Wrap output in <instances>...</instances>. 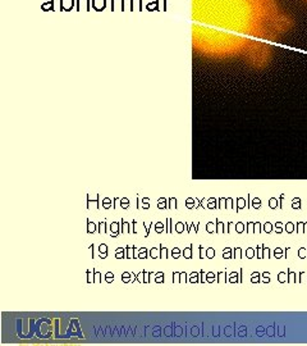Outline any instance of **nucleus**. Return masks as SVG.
<instances>
[{
	"label": "nucleus",
	"instance_id": "obj_1",
	"mask_svg": "<svg viewBox=\"0 0 307 346\" xmlns=\"http://www.w3.org/2000/svg\"><path fill=\"white\" fill-rule=\"evenodd\" d=\"M248 63L255 68H262L269 63L270 49L269 45L261 41H252L247 49Z\"/></svg>",
	"mask_w": 307,
	"mask_h": 346
},
{
	"label": "nucleus",
	"instance_id": "obj_2",
	"mask_svg": "<svg viewBox=\"0 0 307 346\" xmlns=\"http://www.w3.org/2000/svg\"><path fill=\"white\" fill-rule=\"evenodd\" d=\"M121 223H116V222H113L110 224V231H111V236L113 237H116L119 234H121Z\"/></svg>",
	"mask_w": 307,
	"mask_h": 346
},
{
	"label": "nucleus",
	"instance_id": "obj_3",
	"mask_svg": "<svg viewBox=\"0 0 307 346\" xmlns=\"http://www.w3.org/2000/svg\"><path fill=\"white\" fill-rule=\"evenodd\" d=\"M136 251V246H125V254H127V259H133V258H137L135 255Z\"/></svg>",
	"mask_w": 307,
	"mask_h": 346
},
{
	"label": "nucleus",
	"instance_id": "obj_4",
	"mask_svg": "<svg viewBox=\"0 0 307 346\" xmlns=\"http://www.w3.org/2000/svg\"><path fill=\"white\" fill-rule=\"evenodd\" d=\"M192 253H193V245H189L188 248H186L182 251V254L184 255L186 259H192V258H193V254Z\"/></svg>",
	"mask_w": 307,
	"mask_h": 346
},
{
	"label": "nucleus",
	"instance_id": "obj_5",
	"mask_svg": "<svg viewBox=\"0 0 307 346\" xmlns=\"http://www.w3.org/2000/svg\"><path fill=\"white\" fill-rule=\"evenodd\" d=\"M99 251H100L101 259H105V258L108 256V246L105 245V243H101V245L99 246Z\"/></svg>",
	"mask_w": 307,
	"mask_h": 346
},
{
	"label": "nucleus",
	"instance_id": "obj_6",
	"mask_svg": "<svg viewBox=\"0 0 307 346\" xmlns=\"http://www.w3.org/2000/svg\"><path fill=\"white\" fill-rule=\"evenodd\" d=\"M127 254H125V248H118L115 250V258L116 259H123V258H125Z\"/></svg>",
	"mask_w": 307,
	"mask_h": 346
},
{
	"label": "nucleus",
	"instance_id": "obj_7",
	"mask_svg": "<svg viewBox=\"0 0 307 346\" xmlns=\"http://www.w3.org/2000/svg\"><path fill=\"white\" fill-rule=\"evenodd\" d=\"M200 272H192L191 274H189V282L191 283H197V282H200Z\"/></svg>",
	"mask_w": 307,
	"mask_h": 346
},
{
	"label": "nucleus",
	"instance_id": "obj_8",
	"mask_svg": "<svg viewBox=\"0 0 307 346\" xmlns=\"http://www.w3.org/2000/svg\"><path fill=\"white\" fill-rule=\"evenodd\" d=\"M155 282L156 283H164L165 282V273L164 272H157L156 274H155Z\"/></svg>",
	"mask_w": 307,
	"mask_h": 346
},
{
	"label": "nucleus",
	"instance_id": "obj_9",
	"mask_svg": "<svg viewBox=\"0 0 307 346\" xmlns=\"http://www.w3.org/2000/svg\"><path fill=\"white\" fill-rule=\"evenodd\" d=\"M97 227H99L97 232H99V234H100V235H102V234H106V222H105V221H101V222H99Z\"/></svg>",
	"mask_w": 307,
	"mask_h": 346
},
{
	"label": "nucleus",
	"instance_id": "obj_10",
	"mask_svg": "<svg viewBox=\"0 0 307 346\" xmlns=\"http://www.w3.org/2000/svg\"><path fill=\"white\" fill-rule=\"evenodd\" d=\"M215 223H216V234H225V227H224V223H221L219 219L215 221Z\"/></svg>",
	"mask_w": 307,
	"mask_h": 346
},
{
	"label": "nucleus",
	"instance_id": "obj_11",
	"mask_svg": "<svg viewBox=\"0 0 307 346\" xmlns=\"http://www.w3.org/2000/svg\"><path fill=\"white\" fill-rule=\"evenodd\" d=\"M149 251H147V249L145 248H141L140 250H138V255H137V258H140V259H146V258H149V254H147Z\"/></svg>",
	"mask_w": 307,
	"mask_h": 346
},
{
	"label": "nucleus",
	"instance_id": "obj_12",
	"mask_svg": "<svg viewBox=\"0 0 307 346\" xmlns=\"http://www.w3.org/2000/svg\"><path fill=\"white\" fill-rule=\"evenodd\" d=\"M122 281L124 283H128V282L132 281V273L130 272H123L122 273Z\"/></svg>",
	"mask_w": 307,
	"mask_h": 346
},
{
	"label": "nucleus",
	"instance_id": "obj_13",
	"mask_svg": "<svg viewBox=\"0 0 307 346\" xmlns=\"http://www.w3.org/2000/svg\"><path fill=\"white\" fill-rule=\"evenodd\" d=\"M184 226L186 223H183V222H177V224L174 226V229L177 234H183L184 232Z\"/></svg>",
	"mask_w": 307,
	"mask_h": 346
},
{
	"label": "nucleus",
	"instance_id": "obj_14",
	"mask_svg": "<svg viewBox=\"0 0 307 346\" xmlns=\"http://www.w3.org/2000/svg\"><path fill=\"white\" fill-rule=\"evenodd\" d=\"M157 208L159 209H167L168 208V203L164 197H159L157 199Z\"/></svg>",
	"mask_w": 307,
	"mask_h": 346
},
{
	"label": "nucleus",
	"instance_id": "obj_15",
	"mask_svg": "<svg viewBox=\"0 0 307 346\" xmlns=\"http://www.w3.org/2000/svg\"><path fill=\"white\" fill-rule=\"evenodd\" d=\"M95 231H96V224L87 219V234H94Z\"/></svg>",
	"mask_w": 307,
	"mask_h": 346
},
{
	"label": "nucleus",
	"instance_id": "obj_16",
	"mask_svg": "<svg viewBox=\"0 0 307 346\" xmlns=\"http://www.w3.org/2000/svg\"><path fill=\"white\" fill-rule=\"evenodd\" d=\"M149 256L152 258V259H154V258H160V248H159V249L157 248H152V249L150 250Z\"/></svg>",
	"mask_w": 307,
	"mask_h": 346
},
{
	"label": "nucleus",
	"instance_id": "obj_17",
	"mask_svg": "<svg viewBox=\"0 0 307 346\" xmlns=\"http://www.w3.org/2000/svg\"><path fill=\"white\" fill-rule=\"evenodd\" d=\"M206 208L207 209H218V205H216V200L214 199V197H211V199H209V201H207V205H206Z\"/></svg>",
	"mask_w": 307,
	"mask_h": 346
},
{
	"label": "nucleus",
	"instance_id": "obj_18",
	"mask_svg": "<svg viewBox=\"0 0 307 346\" xmlns=\"http://www.w3.org/2000/svg\"><path fill=\"white\" fill-rule=\"evenodd\" d=\"M111 205H114V200L109 199V197H105V199L102 200V206H104L105 209H109Z\"/></svg>",
	"mask_w": 307,
	"mask_h": 346
},
{
	"label": "nucleus",
	"instance_id": "obj_19",
	"mask_svg": "<svg viewBox=\"0 0 307 346\" xmlns=\"http://www.w3.org/2000/svg\"><path fill=\"white\" fill-rule=\"evenodd\" d=\"M168 208L169 209H177V199L175 197H170L168 200Z\"/></svg>",
	"mask_w": 307,
	"mask_h": 346
},
{
	"label": "nucleus",
	"instance_id": "obj_20",
	"mask_svg": "<svg viewBox=\"0 0 307 346\" xmlns=\"http://www.w3.org/2000/svg\"><path fill=\"white\" fill-rule=\"evenodd\" d=\"M154 228H155V231H156L157 234H161V232H164V223L163 222H156L155 226H154Z\"/></svg>",
	"mask_w": 307,
	"mask_h": 346
},
{
	"label": "nucleus",
	"instance_id": "obj_21",
	"mask_svg": "<svg viewBox=\"0 0 307 346\" xmlns=\"http://www.w3.org/2000/svg\"><path fill=\"white\" fill-rule=\"evenodd\" d=\"M195 201H196V199H193V197H188V199L186 200V206L188 208V209H192V208H196V205H195Z\"/></svg>",
	"mask_w": 307,
	"mask_h": 346
},
{
	"label": "nucleus",
	"instance_id": "obj_22",
	"mask_svg": "<svg viewBox=\"0 0 307 346\" xmlns=\"http://www.w3.org/2000/svg\"><path fill=\"white\" fill-rule=\"evenodd\" d=\"M206 231L209 232V234H214V232H216V226H215L213 222H209V223L206 224Z\"/></svg>",
	"mask_w": 307,
	"mask_h": 346
},
{
	"label": "nucleus",
	"instance_id": "obj_23",
	"mask_svg": "<svg viewBox=\"0 0 307 346\" xmlns=\"http://www.w3.org/2000/svg\"><path fill=\"white\" fill-rule=\"evenodd\" d=\"M160 258L161 259H167L168 256V249L165 248L164 245H160Z\"/></svg>",
	"mask_w": 307,
	"mask_h": 346
},
{
	"label": "nucleus",
	"instance_id": "obj_24",
	"mask_svg": "<svg viewBox=\"0 0 307 346\" xmlns=\"http://www.w3.org/2000/svg\"><path fill=\"white\" fill-rule=\"evenodd\" d=\"M278 281L281 282V283H284V282H288V274L284 273V272H280V273L278 274Z\"/></svg>",
	"mask_w": 307,
	"mask_h": 346
},
{
	"label": "nucleus",
	"instance_id": "obj_25",
	"mask_svg": "<svg viewBox=\"0 0 307 346\" xmlns=\"http://www.w3.org/2000/svg\"><path fill=\"white\" fill-rule=\"evenodd\" d=\"M113 281H114V273H113V272H106V273H105V282L111 283Z\"/></svg>",
	"mask_w": 307,
	"mask_h": 346
},
{
	"label": "nucleus",
	"instance_id": "obj_26",
	"mask_svg": "<svg viewBox=\"0 0 307 346\" xmlns=\"http://www.w3.org/2000/svg\"><path fill=\"white\" fill-rule=\"evenodd\" d=\"M260 276L261 274L259 273V272H253V273L251 274V282L252 283H257V282H260Z\"/></svg>",
	"mask_w": 307,
	"mask_h": 346
},
{
	"label": "nucleus",
	"instance_id": "obj_27",
	"mask_svg": "<svg viewBox=\"0 0 307 346\" xmlns=\"http://www.w3.org/2000/svg\"><path fill=\"white\" fill-rule=\"evenodd\" d=\"M237 204H238V206H237V209L235 210H239V209H243V208L246 206V200L245 199H242V197H238L237 199Z\"/></svg>",
	"mask_w": 307,
	"mask_h": 346
},
{
	"label": "nucleus",
	"instance_id": "obj_28",
	"mask_svg": "<svg viewBox=\"0 0 307 346\" xmlns=\"http://www.w3.org/2000/svg\"><path fill=\"white\" fill-rule=\"evenodd\" d=\"M215 281V273L214 272H207L206 273V282H209V283H213Z\"/></svg>",
	"mask_w": 307,
	"mask_h": 346
},
{
	"label": "nucleus",
	"instance_id": "obj_29",
	"mask_svg": "<svg viewBox=\"0 0 307 346\" xmlns=\"http://www.w3.org/2000/svg\"><path fill=\"white\" fill-rule=\"evenodd\" d=\"M205 253H206V258H209V259H213V258L215 256V249L214 248H207Z\"/></svg>",
	"mask_w": 307,
	"mask_h": 346
},
{
	"label": "nucleus",
	"instance_id": "obj_30",
	"mask_svg": "<svg viewBox=\"0 0 307 346\" xmlns=\"http://www.w3.org/2000/svg\"><path fill=\"white\" fill-rule=\"evenodd\" d=\"M269 205H270V208H273V209L279 208V201L275 199V197H271V199L269 200Z\"/></svg>",
	"mask_w": 307,
	"mask_h": 346
},
{
	"label": "nucleus",
	"instance_id": "obj_31",
	"mask_svg": "<svg viewBox=\"0 0 307 346\" xmlns=\"http://www.w3.org/2000/svg\"><path fill=\"white\" fill-rule=\"evenodd\" d=\"M246 231L248 232V234H255V223H253V222H248Z\"/></svg>",
	"mask_w": 307,
	"mask_h": 346
},
{
	"label": "nucleus",
	"instance_id": "obj_32",
	"mask_svg": "<svg viewBox=\"0 0 307 346\" xmlns=\"http://www.w3.org/2000/svg\"><path fill=\"white\" fill-rule=\"evenodd\" d=\"M92 273H94V277H95V282H97V283H101L102 282V278H101V273H99L95 269H92Z\"/></svg>",
	"mask_w": 307,
	"mask_h": 346
},
{
	"label": "nucleus",
	"instance_id": "obj_33",
	"mask_svg": "<svg viewBox=\"0 0 307 346\" xmlns=\"http://www.w3.org/2000/svg\"><path fill=\"white\" fill-rule=\"evenodd\" d=\"M177 282L181 283V272H174L173 273V283H177Z\"/></svg>",
	"mask_w": 307,
	"mask_h": 346
},
{
	"label": "nucleus",
	"instance_id": "obj_34",
	"mask_svg": "<svg viewBox=\"0 0 307 346\" xmlns=\"http://www.w3.org/2000/svg\"><path fill=\"white\" fill-rule=\"evenodd\" d=\"M262 231L267 232V234H269V232H271V231H273V224H271L270 222H266V223L262 226Z\"/></svg>",
	"mask_w": 307,
	"mask_h": 346
},
{
	"label": "nucleus",
	"instance_id": "obj_35",
	"mask_svg": "<svg viewBox=\"0 0 307 346\" xmlns=\"http://www.w3.org/2000/svg\"><path fill=\"white\" fill-rule=\"evenodd\" d=\"M230 248H225L223 250V258L224 259H229V258H233V255H230Z\"/></svg>",
	"mask_w": 307,
	"mask_h": 346
},
{
	"label": "nucleus",
	"instance_id": "obj_36",
	"mask_svg": "<svg viewBox=\"0 0 307 346\" xmlns=\"http://www.w3.org/2000/svg\"><path fill=\"white\" fill-rule=\"evenodd\" d=\"M245 228L246 227H245V224H243L242 222H238V223L235 224V231H237L238 234H242V232L245 231Z\"/></svg>",
	"mask_w": 307,
	"mask_h": 346
},
{
	"label": "nucleus",
	"instance_id": "obj_37",
	"mask_svg": "<svg viewBox=\"0 0 307 346\" xmlns=\"http://www.w3.org/2000/svg\"><path fill=\"white\" fill-rule=\"evenodd\" d=\"M229 282H232V283H234V282H239V278H238V273H237V272H233V273L230 274Z\"/></svg>",
	"mask_w": 307,
	"mask_h": 346
},
{
	"label": "nucleus",
	"instance_id": "obj_38",
	"mask_svg": "<svg viewBox=\"0 0 307 346\" xmlns=\"http://www.w3.org/2000/svg\"><path fill=\"white\" fill-rule=\"evenodd\" d=\"M246 255H247L248 259H252V258L255 256V249H253V248H248V249L246 250Z\"/></svg>",
	"mask_w": 307,
	"mask_h": 346
},
{
	"label": "nucleus",
	"instance_id": "obj_39",
	"mask_svg": "<svg viewBox=\"0 0 307 346\" xmlns=\"http://www.w3.org/2000/svg\"><path fill=\"white\" fill-rule=\"evenodd\" d=\"M172 256L174 258V259H178V258L181 256V250H179V248H174L172 250Z\"/></svg>",
	"mask_w": 307,
	"mask_h": 346
},
{
	"label": "nucleus",
	"instance_id": "obj_40",
	"mask_svg": "<svg viewBox=\"0 0 307 346\" xmlns=\"http://www.w3.org/2000/svg\"><path fill=\"white\" fill-rule=\"evenodd\" d=\"M285 231H287L288 234H292V232L294 231V224L292 223V222H288V223L285 224Z\"/></svg>",
	"mask_w": 307,
	"mask_h": 346
},
{
	"label": "nucleus",
	"instance_id": "obj_41",
	"mask_svg": "<svg viewBox=\"0 0 307 346\" xmlns=\"http://www.w3.org/2000/svg\"><path fill=\"white\" fill-rule=\"evenodd\" d=\"M121 206L124 208V209H127V208L129 206V200L127 199V197H122L121 199Z\"/></svg>",
	"mask_w": 307,
	"mask_h": 346
},
{
	"label": "nucleus",
	"instance_id": "obj_42",
	"mask_svg": "<svg viewBox=\"0 0 307 346\" xmlns=\"http://www.w3.org/2000/svg\"><path fill=\"white\" fill-rule=\"evenodd\" d=\"M233 258H242V249L241 248H235L234 249V254H233Z\"/></svg>",
	"mask_w": 307,
	"mask_h": 346
},
{
	"label": "nucleus",
	"instance_id": "obj_43",
	"mask_svg": "<svg viewBox=\"0 0 307 346\" xmlns=\"http://www.w3.org/2000/svg\"><path fill=\"white\" fill-rule=\"evenodd\" d=\"M94 282H95L94 273L91 274V271H87V283H94Z\"/></svg>",
	"mask_w": 307,
	"mask_h": 346
},
{
	"label": "nucleus",
	"instance_id": "obj_44",
	"mask_svg": "<svg viewBox=\"0 0 307 346\" xmlns=\"http://www.w3.org/2000/svg\"><path fill=\"white\" fill-rule=\"evenodd\" d=\"M294 277H296V273L288 271V282H297V280H296Z\"/></svg>",
	"mask_w": 307,
	"mask_h": 346
},
{
	"label": "nucleus",
	"instance_id": "obj_45",
	"mask_svg": "<svg viewBox=\"0 0 307 346\" xmlns=\"http://www.w3.org/2000/svg\"><path fill=\"white\" fill-rule=\"evenodd\" d=\"M260 204H261V200L259 199V197H255V199L252 200V206L256 208V209H259L260 208Z\"/></svg>",
	"mask_w": 307,
	"mask_h": 346
},
{
	"label": "nucleus",
	"instance_id": "obj_46",
	"mask_svg": "<svg viewBox=\"0 0 307 346\" xmlns=\"http://www.w3.org/2000/svg\"><path fill=\"white\" fill-rule=\"evenodd\" d=\"M149 197H143L142 199V208L143 209H149L150 208V204H149Z\"/></svg>",
	"mask_w": 307,
	"mask_h": 346
},
{
	"label": "nucleus",
	"instance_id": "obj_47",
	"mask_svg": "<svg viewBox=\"0 0 307 346\" xmlns=\"http://www.w3.org/2000/svg\"><path fill=\"white\" fill-rule=\"evenodd\" d=\"M262 281L265 282V283H269V282H270V273H269V272H265V273H262Z\"/></svg>",
	"mask_w": 307,
	"mask_h": 346
},
{
	"label": "nucleus",
	"instance_id": "obj_48",
	"mask_svg": "<svg viewBox=\"0 0 307 346\" xmlns=\"http://www.w3.org/2000/svg\"><path fill=\"white\" fill-rule=\"evenodd\" d=\"M262 250H264L262 256H264V258H270V249H269V248H266V246H262Z\"/></svg>",
	"mask_w": 307,
	"mask_h": 346
},
{
	"label": "nucleus",
	"instance_id": "obj_49",
	"mask_svg": "<svg viewBox=\"0 0 307 346\" xmlns=\"http://www.w3.org/2000/svg\"><path fill=\"white\" fill-rule=\"evenodd\" d=\"M261 231H262V226H261L260 222H256L255 223V234H261Z\"/></svg>",
	"mask_w": 307,
	"mask_h": 346
},
{
	"label": "nucleus",
	"instance_id": "obj_50",
	"mask_svg": "<svg viewBox=\"0 0 307 346\" xmlns=\"http://www.w3.org/2000/svg\"><path fill=\"white\" fill-rule=\"evenodd\" d=\"M298 254H299V258H306L307 256V249H305V248H301L299 249V251H298Z\"/></svg>",
	"mask_w": 307,
	"mask_h": 346
},
{
	"label": "nucleus",
	"instance_id": "obj_51",
	"mask_svg": "<svg viewBox=\"0 0 307 346\" xmlns=\"http://www.w3.org/2000/svg\"><path fill=\"white\" fill-rule=\"evenodd\" d=\"M281 226H283V224H281L280 222H277V223H275V231H277L278 234L283 232V227H281Z\"/></svg>",
	"mask_w": 307,
	"mask_h": 346
},
{
	"label": "nucleus",
	"instance_id": "obj_52",
	"mask_svg": "<svg viewBox=\"0 0 307 346\" xmlns=\"http://www.w3.org/2000/svg\"><path fill=\"white\" fill-rule=\"evenodd\" d=\"M187 276H188V274H187L186 272H181V283H186L187 282Z\"/></svg>",
	"mask_w": 307,
	"mask_h": 346
},
{
	"label": "nucleus",
	"instance_id": "obj_53",
	"mask_svg": "<svg viewBox=\"0 0 307 346\" xmlns=\"http://www.w3.org/2000/svg\"><path fill=\"white\" fill-rule=\"evenodd\" d=\"M293 209H299L301 205H299V199H293Z\"/></svg>",
	"mask_w": 307,
	"mask_h": 346
},
{
	"label": "nucleus",
	"instance_id": "obj_54",
	"mask_svg": "<svg viewBox=\"0 0 307 346\" xmlns=\"http://www.w3.org/2000/svg\"><path fill=\"white\" fill-rule=\"evenodd\" d=\"M200 277H201L200 278V282H201V283H203V282L206 281V274H205L203 271H200Z\"/></svg>",
	"mask_w": 307,
	"mask_h": 346
},
{
	"label": "nucleus",
	"instance_id": "obj_55",
	"mask_svg": "<svg viewBox=\"0 0 307 346\" xmlns=\"http://www.w3.org/2000/svg\"><path fill=\"white\" fill-rule=\"evenodd\" d=\"M151 274H152V273H147L146 271H143V276H145L143 282H145V283H149V281H150V280H149V276H151Z\"/></svg>",
	"mask_w": 307,
	"mask_h": 346
},
{
	"label": "nucleus",
	"instance_id": "obj_56",
	"mask_svg": "<svg viewBox=\"0 0 307 346\" xmlns=\"http://www.w3.org/2000/svg\"><path fill=\"white\" fill-rule=\"evenodd\" d=\"M274 255H275V258H281V249H280V248H277V249H275Z\"/></svg>",
	"mask_w": 307,
	"mask_h": 346
},
{
	"label": "nucleus",
	"instance_id": "obj_57",
	"mask_svg": "<svg viewBox=\"0 0 307 346\" xmlns=\"http://www.w3.org/2000/svg\"><path fill=\"white\" fill-rule=\"evenodd\" d=\"M135 224H136V221H133L132 223H130V227H129V234H136V229H135Z\"/></svg>",
	"mask_w": 307,
	"mask_h": 346
},
{
	"label": "nucleus",
	"instance_id": "obj_58",
	"mask_svg": "<svg viewBox=\"0 0 307 346\" xmlns=\"http://www.w3.org/2000/svg\"><path fill=\"white\" fill-rule=\"evenodd\" d=\"M232 203H233V200L230 199V197H228V199H227V204H228L227 208H228V209H232V208H234V206L232 205Z\"/></svg>",
	"mask_w": 307,
	"mask_h": 346
},
{
	"label": "nucleus",
	"instance_id": "obj_59",
	"mask_svg": "<svg viewBox=\"0 0 307 346\" xmlns=\"http://www.w3.org/2000/svg\"><path fill=\"white\" fill-rule=\"evenodd\" d=\"M199 250H200V259H203L205 255H203V246H199Z\"/></svg>",
	"mask_w": 307,
	"mask_h": 346
},
{
	"label": "nucleus",
	"instance_id": "obj_60",
	"mask_svg": "<svg viewBox=\"0 0 307 346\" xmlns=\"http://www.w3.org/2000/svg\"><path fill=\"white\" fill-rule=\"evenodd\" d=\"M151 226H154V222H151V224H150V226H147V227H146V237L150 235V227H151Z\"/></svg>",
	"mask_w": 307,
	"mask_h": 346
},
{
	"label": "nucleus",
	"instance_id": "obj_61",
	"mask_svg": "<svg viewBox=\"0 0 307 346\" xmlns=\"http://www.w3.org/2000/svg\"><path fill=\"white\" fill-rule=\"evenodd\" d=\"M303 226H305V232L307 234V223H303Z\"/></svg>",
	"mask_w": 307,
	"mask_h": 346
},
{
	"label": "nucleus",
	"instance_id": "obj_62",
	"mask_svg": "<svg viewBox=\"0 0 307 346\" xmlns=\"http://www.w3.org/2000/svg\"><path fill=\"white\" fill-rule=\"evenodd\" d=\"M303 1H305V3H307V0H303Z\"/></svg>",
	"mask_w": 307,
	"mask_h": 346
}]
</instances>
